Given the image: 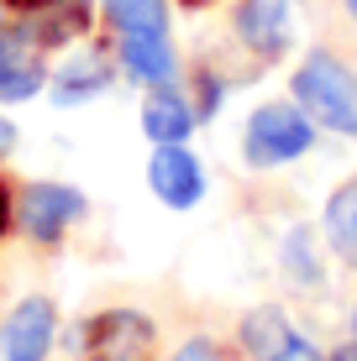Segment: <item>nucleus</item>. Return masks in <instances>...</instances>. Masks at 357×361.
I'll use <instances>...</instances> for the list:
<instances>
[{
  "instance_id": "nucleus-17",
  "label": "nucleus",
  "mask_w": 357,
  "mask_h": 361,
  "mask_svg": "<svg viewBox=\"0 0 357 361\" xmlns=\"http://www.w3.org/2000/svg\"><path fill=\"white\" fill-rule=\"evenodd\" d=\"M11 226V189H6V178H0V235H6Z\"/></svg>"
},
{
  "instance_id": "nucleus-12",
  "label": "nucleus",
  "mask_w": 357,
  "mask_h": 361,
  "mask_svg": "<svg viewBox=\"0 0 357 361\" xmlns=\"http://www.w3.org/2000/svg\"><path fill=\"white\" fill-rule=\"evenodd\" d=\"M116 32H163V0H105Z\"/></svg>"
},
{
  "instance_id": "nucleus-19",
  "label": "nucleus",
  "mask_w": 357,
  "mask_h": 361,
  "mask_svg": "<svg viewBox=\"0 0 357 361\" xmlns=\"http://www.w3.org/2000/svg\"><path fill=\"white\" fill-rule=\"evenodd\" d=\"M11 11H42V6H53V0H6Z\"/></svg>"
},
{
  "instance_id": "nucleus-18",
  "label": "nucleus",
  "mask_w": 357,
  "mask_h": 361,
  "mask_svg": "<svg viewBox=\"0 0 357 361\" xmlns=\"http://www.w3.org/2000/svg\"><path fill=\"white\" fill-rule=\"evenodd\" d=\"M11 142H16V126H11V121H0V152H11Z\"/></svg>"
},
{
  "instance_id": "nucleus-20",
  "label": "nucleus",
  "mask_w": 357,
  "mask_h": 361,
  "mask_svg": "<svg viewBox=\"0 0 357 361\" xmlns=\"http://www.w3.org/2000/svg\"><path fill=\"white\" fill-rule=\"evenodd\" d=\"M331 361H357V345H341V351H331Z\"/></svg>"
},
{
  "instance_id": "nucleus-5",
  "label": "nucleus",
  "mask_w": 357,
  "mask_h": 361,
  "mask_svg": "<svg viewBox=\"0 0 357 361\" xmlns=\"http://www.w3.org/2000/svg\"><path fill=\"white\" fill-rule=\"evenodd\" d=\"M47 345H53V304H47V298H21L6 314L0 356L6 361H42Z\"/></svg>"
},
{
  "instance_id": "nucleus-8",
  "label": "nucleus",
  "mask_w": 357,
  "mask_h": 361,
  "mask_svg": "<svg viewBox=\"0 0 357 361\" xmlns=\"http://www.w3.org/2000/svg\"><path fill=\"white\" fill-rule=\"evenodd\" d=\"M121 68L131 79L153 84V90H168L174 79V53H168L163 32H121Z\"/></svg>"
},
{
  "instance_id": "nucleus-22",
  "label": "nucleus",
  "mask_w": 357,
  "mask_h": 361,
  "mask_svg": "<svg viewBox=\"0 0 357 361\" xmlns=\"http://www.w3.org/2000/svg\"><path fill=\"white\" fill-rule=\"evenodd\" d=\"M347 11H352V16H357V0H347Z\"/></svg>"
},
{
  "instance_id": "nucleus-3",
  "label": "nucleus",
  "mask_w": 357,
  "mask_h": 361,
  "mask_svg": "<svg viewBox=\"0 0 357 361\" xmlns=\"http://www.w3.org/2000/svg\"><path fill=\"white\" fill-rule=\"evenodd\" d=\"M158 330L137 309H110L84 325V356L90 361H153Z\"/></svg>"
},
{
  "instance_id": "nucleus-4",
  "label": "nucleus",
  "mask_w": 357,
  "mask_h": 361,
  "mask_svg": "<svg viewBox=\"0 0 357 361\" xmlns=\"http://www.w3.org/2000/svg\"><path fill=\"white\" fill-rule=\"evenodd\" d=\"M79 215H84V194L69 183H27V194H21V231L32 241H58Z\"/></svg>"
},
{
  "instance_id": "nucleus-7",
  "label": "nucleus",
  "mask_w": 357,
  "mask_h": 361,
  "mask_svg": "<svg viewBox=\"0 0 357 361\" xmlns=\"http://www.w3.org/2000/svg\"><path fill=\"white\" fill-rule=\"evenodd\" d=\"M237 32L252 53L274 58L289 42V0H242L237 6Z\"/></svg>"
},
{
  "instance_id": "nucleus-13",
  "label": "nucleus",
  "mask_w": 357,
  "mask_h": 361,
  "mask_svg": "<svg viewBox=\"0 0 357 361\" xmlns=\"http://www.w3.org/2000/svg\"><path fill=\"white\" fill-rule=\"evenodd\" d=\"M284 335H289V319L279 314V309H257V314H247V325H242V341H247L252 356H263V361L284 345Z\"/></svg>"
},
{
  "instance_id": "nucleus-10",
  "label": "nucleus",
  "mask_w": 357,
  "mask_h": 361,
  "mask_svg": "<svg viewBox=\"0 0 357 361\" xmlns=\"http://www.w3.org/2000/svg\"><path fill=\"white\" fill-rule=\"evenodd\" d=\"M105 84H110V63H105V58H95V53H79L74 63L58 68V79H53V99H58V105H74V99L100 94Z\"/></svg>"
},
{
  "instance_id": "nucleus-9",
  "label": "nucleus",
  "mask_w": 357,
  "mask_h": 361,
  "mask_svg": "<svg viewBox=\"0 0 357 361\" xmlns=\"http://www.w3.org/2000/svg\"><path fill=\"white\" fill-rule=\"evenodd\" d=\"M189 126H194V116H189V105H184L174 90H153V94H147V105H142V131L153 136V147L184 142Z\"/></svg>"
},
{
  "instance_id": "nucleus-11",
  "label": "nucleus",
  "mask_w": 357,
  "mask_h": 361,
  "mask_svg": "<svg viewBox=\"0 0 357 361\" xmlns=\"http://www.w3.org/2000/svg\"><path fill=\"white\" fill-rule=\"evenodd\" d=\"M326 231H331V246H336L347 262H357V183H341L326 204Z\"/></svg>"
},
{
  "instance_id": "nucleus-21",
  "label": "nucleus",
  "mask_w": 357,
  "mask_h": 361,
  "mask_svg": "<svg viewBox=\"0 0 357 361\" xmlns=\"http://www.w3.org/2000/svg\"><path fill=\"white\" fill-rule=\"evenodd\" d=\"M184 6H211V0H184Z\"/></svg>"
},
{
  "instance_id": "nucleus-14",
  "label": "nucleus",
  "mask_w": 357,
  "mask_h": 361,
  "mask_svg": "<svg viewBox=\"0 0 357 361\" xmlns=\"http://www.w3.org/2000/svg\"><path fill=\"white\" fill-rule=\"evenodd\" d=\"M42 63H37V53H21L11 58V63H0V99H32L42 90Z\"/></svg>"
},
{
  "instance_id": "nucleus-1",
  "label": "nucleus",
  "mask_w": 357,
  "mask_h": 361,
  "mask_svg": "<svg viewBox=\"0 0 357 361\" xmlns=\"http://www.w3.org/2000/svg\"><path fill=\"white\" fill-rule=\"evenodd\" d=\"M294 99L310 121H321L326 131L357 136V79L347 73V63L331 53H310L294 73Z\"/></svg>"
},
{
  "instance_id": "nucleus-6",
  "label": "nucleus",
  "mask_w": 357,
  "mask_h": 361,
  "mask_svg": "<svg viewBox=\"0 0 357 361\" xmlns=\"http://www.w3.org/2000/svg\"><path fill=\"white\" fill-rule=\"evenodd\" d=\"M147 183H153V194L163 199V204H174V209H189L194 199L205 194V173H200V163H194L179 142H168V147H158V152H153V163H147Z\"/></svg>"
},
{
  "instance_id": "nucleus-2",
  "label": "nucleus",
  "mask_w": 357,
  "mask_h": 361,
  "mask_svg": "<svg viewBox=\"0 0 357 361\" xmlns=\"http://www.w3.org/2000/svg\"><path fill=\"white\" fill-rule=\"evenodd\" d=\"M310 142H315V126H310L305 110L263 105V110H252V121H247L242 152H247L252 168H279V163H294L300 152H310Z\"/></svg>"
},
{
  "instance_id": "nucleus-15",
  "label": "nucleus",
  "mask_w": 357,
  "mask_h": 361,
  "mask_svg": "<svg viewBox=\"0 0 357 361\" xmlns=\"http://www.w3.org/2000/svg\"><path fill=\"white\" fill-rule=\"evenodd\" d=\"M268 361H326V356L315 351V345L305 341V335H294V330H289V335H284V345H279V351L268 356Z\"/></svg>"
},
{
  "instance_id": "nucleus-23",
  "label": "nucleus",
  "mask_w": 357,
  "mask_h": 361,
  "mask_svg": "<svg viewBox=\"0 0 357 361\" xmlns=\"http://www.w3.org/2000/svg\"><path fill=\"white\" fill-rule=\"evenodd\" d=\"M352 330H357V309H352Z\"/></svg>"
},
{
  "instance_id": "nucleus-16",
  "label": "nucleus",
  "mask_w": 357,
  "mask_h": 361,
  "mask_svg": "<svg viewBox=\"0 0 357 361\" xmlns=\"http://www.w3.org/2000/svg\"><path fill=\"white\" fill-rule=\"evenodd\" d=\"M174 361H216V351H211L205 341H194V345H184V351H179Z\"/></svg>"
}]
</instances>
